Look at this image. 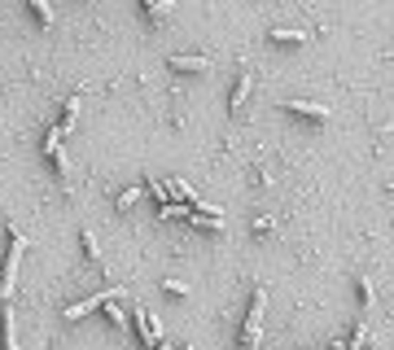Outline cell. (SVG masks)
I'll use <instances>...</instances> for the list:
<instances>
[{
    "label": "cell",
    "instance_id": "obj_1",
    "mask_svg": "<svg viewBox=\"0 0 394 350\" xmlns=\"http://www.w3.org/2000/svg\"><path fill=\"white\" fill-rule=\"evenodd\" d=\"M5 237H9V254H5V267H0V298H14L18 289V263H22V250H27V237H22L18 223H5Z\"/></svg>",
    "mask_w": 394,
    "mask_h": 350
},
{
    "label": "cell",
    "instance_id": "obj_2",
    "mask_svg": "<svg viewBox=\"0 0 394 350\" xmlns=\"http://www.w3.org/2000/svg\"><path fill=\"white\" fill-rule=\"evenodd\" d=\"M110 298H123V289H105V294H92V298H83V303H75V307H66L62 311V320H83V316H92V311H101L105 303H110Z\"/></svg>",
    "mask_w": 394,
    "mask_h": 350
},
{
    "label": "cell",
    "instance_id": "obj_3",
    "mask_svg": "<svg viewBox=\"0 0 394 350\" xmlns=\"http://www.w3.org/2000/svg\"><path fill=\"white\" fill-rule=\"evenodd\" d=\"M131 320H136V333H140V342H145V346L153 350V342H158V337H162V324L153 320L145 307H131Z\"/></svg>",
    "mask_w": 394,
    "mask_h": 350
},
{
    "label": "cell",
    "instance_id": "obj_4",
    "mask_svg": "<svg viewBox=\"0 0 394 350\" xmlns=\"http://www.w3.org/2000/svg\"><path fill=\"white\" fill-rule=\"evenodd\" d=\"M285 110L298 114V118H311V123H329L333 118L329 105H316V101H285Z\"/></svg>",
    "mask_w": 394,
    "mask_h": 350
},
{
    "label": "cell",
    "instance_id": "obj_5",
    "mask_svg": "<svg viewBox=\"0 0 394 350\" xmlns=\"http://www.w3.org/2000/svg\"><path fill=\"white\" fill-rule=\"evenodd\" d=\"M250 92H254V70H241V75H237V83H232V96H228L232 114H237V110H241V105L250 101Z\"/></svg>",
    "mask_w": 394,
    "mask_h": 350
},
{
    "label": "cell",
    "instance_id": "obj_6",
    "mask_svg": "<svg viewBox=\"0 0 394 350\" xmlns=\"http://www.w3.org/2000/svg\"><path fill=\"white\" fill-rule=\"evenodd\" d=\"M79 114H83V96L75 92V96H66V114H62V123H57V131H62V136H70V131L79 127Z\"/></svg>",
    "mask_w": 394,
    "mask_h": 350
},
{
    "label": "cell",
    "instance_id": "obj_7",
    "mask_svg": "<svg viewBox=\"0 0 394 350\" xmlns=\"http://www.w3.org/2000/svg\"><path fill=\"white\" fill-rule=\"evenodd\" d=\"M166 66L171 70H210V57L206 53H175Z\"/></svg>",
    "mask_w": 394,
    "mask_h": 350
},
{
    "label": "cell",
    "instance_id": "obj_8",
    "mask_svg": "<svg viewBox=\"0 0 394 350\" xmlns=\"http://www.w3.org/2000/svg\"><path fill=\"white\" fill-rule=\"evenodd\" d=\"M263 307H267V294L254 289L250 294V311H245V329H263Z\"/></svg>",
    "mask_w": 394,
    "mask_h": 350
},
{
    "label": "cell",
    "instance_id": "obj_9",
    "mask_svg": "<svg viewBox=\"0 0 394 350\" xmlns=\"http://www.w3.org/2000/svg\"><path fill=\"white\" fill-rule=\"evenodd\" d=\"M0 350H18V337H14V311H0Z\"/></svg>",
    "mask_w": 394,
    "mask_h": 350
},
{
    "label": "cell",
    "instance_id": "obj_10",
    "mask_svg": "<svg viewBox=\"0 0 394 350\" xmlns=\"http://www.w3.org/2000/svg\"><path fill=\"white\" fill-rule=\"evenodd\" d=\"M272 40H276V44H307L311 35L298 31V27H272Z\"/></svg>",
    "mask_w": 394,
    "mask_h": 350
},
{
    "label": "cell",
    "instance_id": "obj_11",
    "mask_svg": "<svg viewBox=\"0 0 394 350\" xmlns=\"http://www.w3.org/2000/svg\"><path fill=\"white\" fill-rule=\"evenodd\" d=\"M27 9H31V18L40 22V27H53V5L49 0H27Z\"/></svg>",
    "mask_w": 394,
    "mask_h": 350
},
{
    "label": "cell",
    "instance_id": "obj_12",
    "mask_svg": "<svg viewBox=\"0 0 394 350\" xmlns=\"http://www.w3.org/2000/svg\"><path fill=\"white\" fill-rule=\"evenodd\" d=\"M101 316H105V320H110V324H114V329H127V311H123V307H118V298H110V303H105V307H101Z\"/></svg>",
    "mask_w": 394,
    "mask_h": 350
},
{
    "label": "cell",
    "instance_id": "obj_13",
    "mask_svg": "<svg viewBox=\"0 0 394 350\" xmlns=\"http://www.w3.org/2000/svg\"><path fill=\"white\" fill-rule=\"evenodd\" d=\"M364 346H368V324L360 320V324L351 329V337H346V346H342V350H364Z\"/></svg>",
    "mask_w": 394,
    "mask_h": 350
},
{
    "label": "cell",
    "instance_id": "obj_14",
    "mask_svg": "<svg viewBox=\"0 0 394 350\" xmlns=\"http://www.w3.org/2000/svg\"><path fill=\"white\" fill-rule=\"evenodd\" d=\"M355 289H360V307H364V311L377 303V289H373V281H368V276H360V281H355Z\"/></svg>",
    "mask_w": 394,
    "mask_h": 350
},
{
    "label": "cell",
    "instance_id": "obj_15",
    "mask_svg": "<svg viewBox=\"0 0 394 350\" xmlns=\"http://www.w3.org/2000/svg\"><path fill=\"white\" fill-rule=\"evenodd\" d=\"M62 131H57V127H49V131H44V153H49V158H57V153H62Z\"/></svg>",
    "mask_w": 394,
    "mask_h": 350
},
{
    "label": "cell",
    "instance_id": "obj_16",
    "mask_svg": "<svg viewBox=\"0 0 394 350\" xmlns=\"http://www.w3.org/2000/svg\"><path fill=\"white\" fill-rule=\"evenodd\" d=\"M158 215H162V219H188L193 210H188L184 201H166V206H158Z\"/></svg>",
    "mask_w": 394,
    "mask_h": 350
},
{
    "label": "cell",
    "instance_id": "obj_17",
    "mask_svg": "<svg viewBox=\"0 0 394 350\" xmlns=\"http://www.w3.org/2000/svg\"><path fill=\"white\" fill-rule=\"evenodd\" d=\"M188 223H193L197 232H223V219H206V215H188Z\"/></svg>",
    "mask_w": 394,
    "mask_h": 350
},
{
    "label": "cell",
    "instance_id": "obj_18",
    "mask_svg": "<svg viewBox=\"0 0 394 350\" xmlns=\"http://www.w3.org/2000/svg\"><path fill=\"white\" fill-rule=\"evenodd\" d=\"M259 337H263V329H245V324H241V342H237V350H263Z\"/></svg>",
    "mask_w": 394,
    "mask_h": 350
},
{
    "label": "cell",
    "instance_id": "obj_19",
    "mask_svg": "<svg viewBox=\"0 0 394 350\" xmlns=\"http://www.w3.org/2000/svg\"><path fill=\"white\" fill-rule=\"evenodd\" d=\"M145 14H149V18H171V14H175V5H171V0H149Z\"/></svg>",
    "mask_w": 394,
    "mask_h": 350
},
{
    "label": "cell",
    "instance_id": "obj_20",
    "mask_svg": "<svg viewBox=\"0 0 394 350\" xmlns=\"http://www.w3.org/2000/svg\"><path fill=\"white\" fill-rule=\"evenodd\" d=\"M136 201H140V188L131 184V188H123V193H118V197H114V206H118V210H131V206H136Z\"/></svg>",
    "mask_w": 394,
    "mask_h": 350
},
{
    "label": "cell",
    "instance_id": "obj_21",
    "mask_svg": "<svg viewBox=\"0 0 394 350\" xmlns=\"http://www.w3.org/2000/svg\"><path fill=\"white\" fill-rule=\"evenodd\" d=\"M79 245H83V254H88L92 263H101V245H97V237H92V232H83V237H79Z\"/></svg>",
    "mask_w": 394,
    "mask_h": 350
},
{
    "label": "cell",
    "instance_id": "obj_22",
    "mask_svg": "<svg viewBox=\"0 0 394 350\" xmlns=\"http://www.w3.org/2000/svg\"><path fill=\"white\" fill-rule=\"evenodd\" d=\"M162 289H166V294H175V298H188V294H193V289H188L184 281H171V276L162 281Z\"/></svg>",
    "mask_w": 394,
    "mask_h": 350
},
{
    "label": "cell",
    "instance_id": "obj_23",
    "mask_svg": "<svg viewBox=\"0 0 394 350\" xmlns=\"http://www.w3.org/2000/svg\"><path fill=\"white\" fill-rule=\"evenodd\" d=\"M149 193L158 197V206H166V201H171V197H166V184H162V179H149Z\"/></svg>",
    "mask_w": 394,
    "mask_h": 350
},
{
    "label": "cell",
    "instance_id": "obj_24",
    "mask_svg": "<svg viewBox=\"0 0 394 350\" xmlns=\"http://www.w3.org/2000/svg\"><path fill=\"white\" fill-rule=\"evenodd\" d=\"M272 228H276V219H254V232H259V237L272 232Z\"/></svg>",
    "mask_w": 394,
    "mask_h": 350
},
{
    "label": "cell",
    "instance_id": "obj_25",
    "mask_svg": "<svg viewBox=\"0 0 394 350\" xmlns=\"http://www.w3.org/2000/svg\"><path fill=\"white\" fill-rule=\"evenodd\" d=\"M153 350H175L171 342H162V337H158V342H153Z\"/></svg>",
    "mask_w": 394,
    "mask_h": 350
},
{
    "label": "cell",
    "instance_id": "obj_26",
    "mask_svg": "<svg viewBox=\"0 0 394 350\" xmlns=\"http://www.w3.org/2000/svg\"><path fill=\"white\" fill-rule=\"evenodd\" d=\"M184 350H193V346H184Z\"/></svg>",
    "mask_w": 394,
    "mask_h": 350
}]
</instances>
